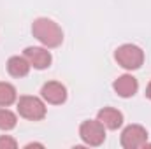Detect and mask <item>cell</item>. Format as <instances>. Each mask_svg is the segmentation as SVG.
<instances>
[{"mask_svg":"<svg viewBox=\"0 0 151 149\" xmlns=\"http://www.w3.org/2000/svg\"><path fill=\"white\" fill-rule=\"evenodd\" d=\"M18 123V117L16 114L5 107H0V130L7 132V130H12Z\"/></svg>","mask_w":151,"mask_h":149,"instance_id":"7c38bea8","label":"cell"},{"mask_svg":"<svg viewBox=\"0 0 151 149\" xmlns=\"http://www.w3.org/2000/svg\"><path fill=\"white\" fill-rule=\"evenodd\" d=\"M114 60L125 70H137L144 63V51L135 44H123L114 51Z\"/></svg>","mask_w":151,"mask_h":149,"instance_id":"7a4b0ae2","label":"cell"},{"mask_svg":"<svg viewBox=\"0 0 151 149\" xmlns=\"http://www.w3.org/2000/svg\"><path fill=\"white\" fill-rule=\"evenodd\" d=\"M16 88L9 82H0V107H9L16 102Z\"/></svg>","mask_w":151,"mask_h":149,"instance_id":"8fae6325","label":"cell"},{"mask_svg":"<svg viewBox=\"0 0 151 149\" xmlns=\"http://www.w3.org/2000/svg\"><path fill=\"white\" fill-rule=\"evenodd\" d=\"M23 56L28 60L30 67L37 69V70H44L51 65V53L47 51V47H37V46H28L23 51Z\"/></svg>","mask_w":151,"mask_h":149,"instance_id":"52a82bcc","label":"cell"},{"mask_svg":"<svg viewBox=\"0 0 151 149\" xmlns=\"http://www.w3.org/2000/svg\"><path fill=\"white\" fill-rule=\"evenodd\" d=\"M121 146L125 149H137L148 146V132L141 125H128L121 132Z\"/></svg>","mask_w":151,"mask_h":149,"instance_id":"5b68a950","label":"cell"},{"mask_svg":"<svg viewBox=\"0 0 151 149\" xmlns=\"http://www.w3.org/2000/svg\"><path fill=\"white\" fill-rule=\"evenodd\" d=\"M30 69L32 67H30V63H28V60L25 56H11L7 60V72L12 77H18V79L27 77Z\"/></svg>","mask_w":151,"mask_h":149,"instance_id":"30bf717a","label":"cell"},{"mask_svg":"<svg viewBox=\"0 0 151 149\" xmlns=\"http://www.w3.org/2000/svg\"><path fill=\"white\" fill-rule=\"evenodd\" d=\"M97 119H99L107 130H118V128L123 125V114L118 111V109H113V107H104V109H100L99 114H97Z\"/></svg>","mask_w":151,"mask_h":149,"instance_id":"9c48e42d","label":"cell"},{"mask_svg":"<svg viewBox=\"0 0 151 149\" xmlns=\"http://www.w3.org/2000/svg\"><path fill=\"white\" fill-rule=\"evenodd\" d=\"M18 148V142L9 137V135H2L0 137V149H16Z\"/></svg>","mask_w":151,"mask_h":149,"instance_id":"4fadbf2b","label":"cell"},{"mask_svg":"<svg viewBox=\"0 0 151 149\" xmlns=\"http://www.w3.org/2000/svg\"><path fill=\"white\" fill-rule=\"evenodd\" d=\"M18 112L28 121H40L46 116V105L39 97L25 95L18 100Z\"/></svg>","mask_w":151,"mask_h":149,"instance_id":"277c9868","label":"cell"},{"mask_svg":"<svg viewBox=\"0 0 151 149\" xmlns=\"http://www.w3.org/2000/svg\"><path fill=\"white\" fill-rule=\"evenodd\" d=\"M113 88H114V91H116L118 97H121V98H130V97H134V95L137 93L139 82H137V79L132 74H123L113 82Z\"/></svg>","mask_w":151,"mask_h":149,"instance_id":"ba28073f","label":"cell"},{"mask_svg":"<svg viewBox=\"0 0 151 149\" xmlns=\"http://www.w3.org/2000/svg\"><path fill=\"white\" fill-rule=\"evenodd\" d=\"M79 137L86 146H100L106 140V126L99 119H86L79 126Z\"/></svg>","mask_w":151,"mask_h":149,"instance_id":"3957f363","label":"cell"},{"mask_svg":"<svg viewBox=\"0 0 151 149\" xmlns=\"http://www.w3.org/2000/svg\"><path fill=\"white\" fill-rule=\"evenodd\" d=\"M32 34L47 49L58 47L63 42V32H62V28L58 27V23H55L49 18H37L32 23Z\"/></svg>","mask_w":151,"mask_h":149,"instance_id":"6da1fadb","label":"cell"},{"mask_svg":"<svg viewBox=\"0 0 151 149\" xmlns=\"http://www.w3.org/2000/svg\"><path fill=\"white\" fill-rule=\"evenodd\" d=\"M146 97H148V98L151 100V81H150V84L146 86Z\"/></svg>","mask_w":151,"mask_h":149,"instance_id":"5bb4252c","label":"cell"},{"mask_svg":"<svg viewBox=\"0 0 151 149\" xmlns=\"http://www.w3.org/2000/svg\"><path fill=\"white\" fill-rule=\"evenodd\" d=\"M40 97L51 105H62L67 100V88L58 81H47L46 84H42Z\"/></svg>","mask_w":151,"mask_h":149,"instance_id":"8992f818","label":"cell"}]
</instances>
